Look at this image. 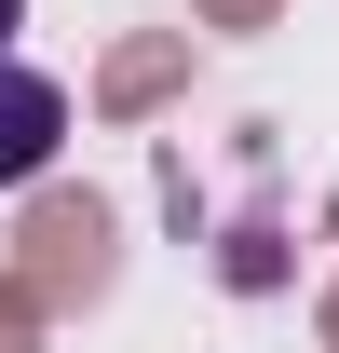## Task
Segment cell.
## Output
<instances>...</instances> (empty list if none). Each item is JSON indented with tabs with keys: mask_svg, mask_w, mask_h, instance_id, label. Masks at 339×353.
<instances>
[{
	"mask_svg": "<svg viewBox=\"0 0 339 353\" xmlns=\"http://www.w3.org/2000/svg\"><path fill=\"white\" fill-rule=\"evenodd\" d=\"M54 150H68V95H54V68H14V54H0V190H28Z\"/></svg>",
	"mask_w": 339,
	"mask_h": 353,
	"instance_id": "1",
	"label": "cell"
},
{
	"mask_svg": "<svg viewBox=\"0 0 339 353\" xmlns=\"http://www.w3.org/2000/svg\"><path fill=\"white\" fill-rule=\"evenodd\" d=\"M14 14H28V0H0V54H14Z\"/></svg>",
	"mask_w": 339,
	"mask_h": 353,
	"instance_id": "2",
	"label": "cell"
}]
</instances>
